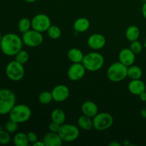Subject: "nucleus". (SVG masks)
<instances>
[{
    "mask_svg": "<svg viewBox=\"0 0 146 146\" xmlns=\"http://www.w3.org/2000/svg\"><path fill=\"white\" fill-rule=\"evenodd\" d=\"M22 38L14 33H8L2 36L0 48L3 54L8 56H14L23 47Z\"/></svg>",
    "mask_w": 146,
    "mask_h": 146,
    "instance_id": "obj_1",
    "label": "nucleus"
},
{
    "mask_svg": "<svg viewBox=\"0 0 146 146\" xmlns=\"http://www.w3.org/2000/svg\"><path fill=\"white\" fill-rule=\"evenodd\" d=\"M17 97L11 90L0 88V115L9 113L13 107L16 105Z\"/></svg>",
    "mask_w": 146,
    "mask_h": 146,
    "instance_id": "obj_2",
    "label": "nucleus"
},
{
    "mask_svg": "<svg viewBox=\"0 0 146 146\" xmlns=\"http://www.w3.org/2000/svg\"><path fill=\"white\" fill-rule=\"evenodd\" d=\"M104 56L97 51H92L86 54L82 61L86 69L91 72H95L101 69L104 66Z\"/></svg>",
    "mask_w": 146,
    "mask_h": 146,
    "instance_id": "obj_3",
    "label": "nucleus"
},
{
    "mask_svg": "<svg viewBox=\"0 0 146 146\" xmlns=\"http://www.w3.org/2000/svg\"><path fill=\"white\" fill-rule=\"evenodd\" d=\"M107 77L112 82H120L128 77V66L121 62H115L107 70Z\"/></svg>",
    "mask_w": 146,
    "mask_h": 146,
    "instance_id": "obj_4",
    "label": "nucleus"
},
{
    "mask_svg": "<svg viewBox=\"0 0 146 146\" xmlns=\"http://www.w3.org/2000/svg\"><path fill=\"white\" fill-rule=\"evenodd\" d=\"M31 116V108L25 104H16L9 113V119L19 124L28 121Z\"/></svg>",
    "mask_w": 146,
    "mask_h": 146,
    "instance_id": "obj_5",
    "label": "nucleus"
},
{
    "mask_svg": "<svg viewBox=\"0 0 146 146\" xmlns=\"http://www.w3.org/2000/svg\"><path fill=\"white\" fill-rule=\"evenodd\" d=\"M94 128L98 131H104L109 129L113 124V118L106 112L98 113L93 118Z\"/></svg>",
    "mask_w": 146,
    "mask_h": 146,
    "instance_id": "obj_6",
    "label": "nucleus"
},
{
    "mask_svg": "<svg viewBox=\"0 0 146 146\" xmlns=\"http://www.w3.org/2000/svg\"><path fill=\"white\" fill-rule=\"evenodd\" d=\"M5 73L9 80L12 81H19L24 78L25 69L23 64L14 60L10 61L7 64L5 68Z\"/></svg>",
    "mask_w": 146,
    "mask_h": 146,
    "instance_id": "obj_7",
    "label": "nucleus"
},
{
    "mask_svg": "<svg viewBox=\"0 0 146 146\" xmlns=\"http://www.w3.org/2000/svg\"><path fill=\"white\" fill-rule=\"evenodd\" d=\"M58 134L64 142H73L79 137V128L71 123H64L60 127Z\"/></svg>",
    "mask_w": 146,
    "mask_h": 146,
    "instance_id": "obj_8",
    "label": "nucleus"
},
{
    "mask_svg": "<svg viewBox=\"0 0 146 146\" xmlns=\"http://www.w3.org/2000/svg\"><path fill=\"white\" fill-rule=\"evenodd\" d=\"M22 41L24 45L29 47H37L44 41L42 33L34 29H30L22 34Z\"/></svg>",
    "mask_w": 146,
    "mask_h": 146,
    "instance_id": "obj_9",
    "label": "nucleus"
},
{
    "mask_svg": "<svg viewBox=\"0 0 146 146\" xmlns=\"http://www.w3.org/2000/svg\"><path fill=\"white\" fill-rule=\"evenodd\" d=\"M51 25V19L45 14H36L31 19V28L39 32L47 31Z\"/></svg>",
    "mask_w": 146,
    "mask_h": 146,
    "instance_id": "obj_10",
    "label": "nucleus"
},
{
    "mask_svg": "<svg viewBox=\"0 0 146 146\" xmlns=\"http://www.w3.org/2000/svg\"><path fill=\"white\" fill-rule=\"evenodd\" d=\"M86 71L82 63H73L68 68L67 76L71 81H77L84 78Z\"/></svg>",
    "mask_w": 146,
    "mask_h": 146,
    "instance_id": "obj_11",
    "label": "nucleus"
},
{
    "mask_svg": "<svg viewBox=\"0 0 146 146\" xmlns=\"http://www.w3.org/2000/svg\"><path fill=\"white\" fill-rule=\"evenodd\" d=\"M53 99L56 102H64L68 99L70 95L69 88L67 86L59 84L54 87L51 91Z\"/></svg>",
    "mask_w": 146,
    "mask_h": 146,
    "instance_id": "obj_12",
    "label": "nucleus"
},
{
    "mask_svg": "<svg viewBox=\"0 0 146 146\" xmlns=\"http://www.w3.org/2000/svg\"><path fill=\"white\" fill-rule=\"evenodd\" d=\"M106 38L101 34H94L88 37L87 44L88 47L94 51H98L105 46Z\"/></svg>",
    "mask_w": 146,
    "mask_h": 146,
    "instance_id": "obj_13",
    "label": "nucleus"
},
{
    "mask_svg": "<svg viewBox=\"0 0 146 146\" xmlns=\"http://www.w3.org/2000/svg\"><path fill=\"white\" fill-rule=\"evenodd\" d=\"M119 61L127 66L133 65L135 61V54L131 51L130 48H123L118 54Z\"/></svg>",
    "mask_w": 146,
    "mask_h": 146,
    "instance_id": "obj_14",
    "label": "nucleus"
},
{
    "mask_svg": "<svg viewBox=\"0 0 146 146\" xmlns=\"http://www.w3.org/2000/svg\"><path fill=\"white\" fill-rule=\"evenodd\" d=\"M146 85L141 79L131 80L128 85V89L131 94L135 96H139L145 91Z\"/></svg>",
    "mask_w": 146,
    "mask_h": 146,
    "instance_id": "obj_15",
    "label": "nucleus"
},
{
    "mask_svg": "<svg viewBox=\"0 0 146 146\" xmlns=\"http://www.w3.org/2000/svg\"><path fill=\"white\" fill-rule=\"evenodd\" d=\"M43 142L45 144V146H60L62 145L63 140L58 133L49 131L44 135Z\"/></svg>",
    "mask_w": 146,
    "mask_h": 146,
    "instance_id": "obj_16",
    "label": "nucleus"
},
{
    "mask_svg": "<svg viewBox=\"0 0 146 146\" xmlns=\"http://www.w3.org/2000/svg\"><path fill=\"white\" fill-rule=\"evenodd\" d=\"M81 111L83 115L93 118L98 113V106L94 101H86L81 106Z\"/></svg>",
    "mask_w": 146,
    "mask_h": 146,
    "instance_id": "obj_17",
    "label": "nucleus"
},
{
    "mask_svg": "<svg viewBox=\"0 0 146 146\" xmlns=\"http://www.w3.org/2000/svg\"><path fill=\"white\" fill-rule=\"evenodd\" d=\"M91 27L90 21L85 17H80L77 19L74 23V29L76 32L84 33L88 31Z\"/></svg>",
    "mask_w": 146,
    "mask_h": 146,
    "instance_id": "obj_18",
    "label": "nucleus"
},
{
    "mask_svg": "<svg viewBox=\"0 0 146 146\" xmlns=\"http://www.w3.org/2000/svg\"><path fill=\"white\" fill-rule=\"evenodd\" d=\"M77 124L78 128L84 131H91L94 128V124H93V118L86 116L85 115H82L77 120Z\"/></svg>",
    "mask_w": 146,
    "mask_h": 146,
    "instance_id": "obj_19",
    "label": "nucleus"
},
{
    "mask_svg": "<svg viewBox=\"0 0 146 146\" xmlns=\"http://www.w3.org/2000/svg\"><path fill=\"white\" fill-rule=\"evenodd\" d=\"M84 53L77 48H72L67 53V57L72 63H82L84 57Z\"/></svg>",
    "mask_w": 146,
    "mask_h": 146,
    "instance_id": "obj_20",
    "label": "nucleus"
},
{
    "mask_svg": "<svg viewBox=\"0 0 146 146\" xmlns=\"http://www.w3.org/2000/svg\"><path fill=\"white\" fill-rule=\"evenodd\" d=\"M140 35H141V31L139 28L135 25H131L128 27L125 32V37L130 42L138 40Z\"/></svg>",
    "mask_w": 146,
    "mask_h": 146,
    "instance_id": "obj_21",
    "label": "nucleus"
},
{
    "mask_svg": "<svg viewBox=\"0 0 146 146\" xmlns=\"http://www.w3.org/2000/svg\"><path fill=\"white\" fill-rule=\"evenodd\" d=\"M51 121L55 122L59 125L65 123L66 121V114L62 109L60 108H55L51 113Z\"/></svg>",
    "mask_w": 146,
    "mask_h": 146,
    "instance_id": "obj_22",
    "label": "nucleus"
},
{
    "mask_svg": "<svg viewBox=\"0 0 146 146\" xmlns=\"http://www.w3.org/2000/svg\"><path fill=\"white\" fill-rule=\"evenodd\" d=\"M13 143L15 146H27L29 143L27 134L23 132H19L13 138Z\"/></svg>",
    "mask_w": 146,
    "mask_h": 146,
    "instance_id": "obj_23",
    "label": "nucleus"
},
{
    "mask_svg": "<svg viewBox=\"0 0 146 146\" xmlns=\"http://www.w3.org/2000/svg\"><path fill=\"white\" fill-rule=\"evenodd\" d=\"M143 76V70L138 66L132 65L128 67V77L131 80L141 79Z\"/></svg>",
    "mask_w": 146,
    "mask_h": 146,
    "instance_id": "obj_24",
    "label": "nucleus"
},
{
    "mask_svg": "<svg viewBox=\"0 0 146 146\" xmlns=\"http://www.w3.org/2000/svg\"><path fill=\"white\" fill-rule=\"evenodd\" d=\"M31 28V20L27 17L21 18L18 23V29L20 33L24 34Z\"/></svg>",
    "mask_w": 146,
    "mask_h": 146,
    "instance_id": "obj_25",
    "label": "nucleus"
},
{
    "mask_svg": "<svg viewBox=\"0 0 146 146\" xmlns=\"http://www.w3.org/2000/svg\"><path fill=\"white\" fill-rule=\"evenodd\" d=\"M61 29L58 26L51 25L47 30V34L51 39H58L61 37Z\"/></svg>",
    "mask_w": 146,
    "mask_h": 146,
    "instance_id": "obj_26",
    "label": "nucleus"
},
{
    "mask_svg": "<svg viewBox=\"0 0 146 146\" xmlns=\"http://www.w3.org/2000/svg\"><path fill=\"white\" fill-rule=\"evenodd\" d=\"M53 96L51 92L48 91H44L40 93L38 95V101L41 104H48L53 101Z\"/></svg>",
    "mask_w": 146,
    "mask_h": 146,
    "instance_id": "obj_27",
    "label": "nucleus"
},
{
    "mask_svg": "<svg viewBox=\"0 0 146 146\" xmlns=\"http://www.w3.org/2000/svg\"><path fill=\"white\" fill-rule=\"evenodd\" d=\"M14 56H15V61L23 64V65L26 64L29 59V54L28 51L23 49L20 50Z\"/></svg>",
    "mask_w": 146,
    "mask_h": 146,
    "instance_id": "obj_28",
    "label": "nucleus"
},
{
    "mask_svg": "<svg viewBox=\"0 0 146 146\" xmlns=\"http://www.w3.org/2000/svg\"><path fill=\"white\" fill-rule=\"evenodd\" d=\"M18 125L19 123H17V122L9 119V121H7V122H6L4 129H5L7 132L9 133L10 134L14 133L17 132V131L18 130Z\"/></svg>",
    "mask_w": 146,
    "mask_h": 146,
    "instance_id": "obj_29",
    "label": "nucleus"
},
{
    "mask_svg": "<svg viewBox=\"0 0 146 146\" xmlns=\"http://www.w3.org/2000/svg\"><path fill=\"white\" fill-rule=\"evenodd\" d=\"M11 142V135L9 132L5 129L0 128V144L1 145H7Z\"/></svg>",
    "mask_w": 146,
    "mask_h": 146,
    "instance_id": "obj_30",
    "label": "nucleus"
},
{
    "mask_svg": "<svg viewBox=\"0 0 146 146\" xmlns=\"http://www.w3.org/2000/svg\"><path fill=\"white\" fill-rule=\"evenodd\" d=\"M143 48V45L138 40L131 41V44H130V48L135 55L140 54L142 51Z\"/></svg>",
    "mask_w": 146,
    "mask_h": 146,
    "instance_id": "obj_31",
    "label": "nucleus"
},
{
    "mask_svg": "<svg viewBox=\"0 0 146 146\" xmlns=\"http://www.w3.org/2000/svg\"><path fill=\"white\" fill-rule=\"evenodd\" d=\"M61 125H59V124L56 123L51 121V123L48 125V129H49V131H51V132L58 133Z\"/></svg>",
    "mask_w": 146,
    "mask_h": 146,
    "instance_id": "obj_32",
    "label": "nucleus"
},
{
    "mask_svg": "<svg viewBox=\"0 0 146 146\" xmlns=\"http://www.w3.org/2000/svg\"><path fill=\"white\" fill-rule=\"evenodd\" d=\"M27 134V137H28L29 142L31 143H34L36 141H38V137H37V135L33 131H30Z\"/></svg>",
    "mask_w": 146,
    "mask_h": 146,
    "instance_id": "obj_33",
    "label": "nucleus"
},
{
    "mask_svg": "<svg viewBox=\"0 0 146 146\" xmlns=\"http://www.w3.org/2000/svg\"><path fill=\"white\" fill-rule=\"evenodd\" d=\"M138 96H139L140 99H141L143 102H146V91L141 93Z\"/></svg>",
    "mask_w": 146,
    "mask_h": 146,
    "instance_id": "obj_34",
    "label": "nucleus"
},
{
    "mask_svg": "<svg viewBox=\"0 0 146 146\" xmlns=\"http://www.w3.org/2000/svg\"><path fill=\"white\" fill-rule=\"evenodd\" d=\"M142 14H143V16L144 18L146 19V2H145L143 4Z\"/></svg>",
    "mask_w": 146,
    "mask_h": 146,
    "instance_id": "obj_35",
    "label": "nucleus"
},
{
    "mask_svg": "<svg viewBox=\"0 0 146 146\" xmlns=\"http://www.w3.org/2000/svg\"><path fill=\"white\" fill-rule=\"evenodd\" d=\"M33 145L34 146H45V144L42 141H36L35 143H33Z\"/></svg>",
    "mask_w": 146,
    "mask_h": 146,
    "instance_id": "obj_36",
    "label": "nucleus"
},
{
    "mask_svg": "<svg viewBox=\"0 0 146 146\" xmlns=\"http://www.w3.org/2000/svg\"><path fill=\"white\" fill-rule=\"evenodd\" d=\"M109 146H121V144L119 143L118 142H116V141H113V142H111L109 144H108Z\"/></svg>",
    "mask_w": 146,
    "mask_h": 146,
    "instance_id": "obj_37",
    "label": "nucleus"
},
{
    "mask_svg": "<svg viewBox=\"0 0 146 146\" xmlns=\"http://www.w3.org/2000/svg\"><path fill=\"white\" fill-rule=\"evenodd\" d=\"M141 115H142V117H143L144 118H146V107H145V108H143L141 110Z\"/></svg>",
    "mask_w": 146,
    "mask_h": 146,
    "instance_id": "obj_38",
    "label": "nucleus"
},
{
    "mask_svg": "<svg viewBox=\"0 0 146 146\" xmlns=\"http://www.w3.org/2000/svg\"><path fill=\"white\" fill-rule=\"evenodd\" d=\"M123 145L126 146V145H130L131 144H130V142L128 141H124V143H123Z\"/></svg>",
    "mask_w": 146,
    "mask_h": 146,
    "instance_id": "obj_39",
    "label": "nucleus"
},
{
    "mask_svg": "<svg viewBox=\"0 0 146 146\" xmlns=\"http://www.w3.org/2000/svg\"><path fill=\"white\" fill-rule=\"evenodd\" d=\"M24 1H27V2H28V3H34V2H35L36 0H24Z\"/></svg>",
    "mask_w": 146,
    "mask_h": 146,
    "instance_id": "obj_40",
    "label": "nucleus"
},
{
    "mask_svg": "<svg viewBox=\"0 0 146 146\" xmlns=\"http://www.w3.org/2000/svg\"><path fill=\"white\" fill-rule=\"evenodd\" d=\"M143 47H145V48H146V38H145V41H144V42H143Z\"/></svg>",
    "mask_w": 146,
    "mask_h": 146,
    "instance_id": "obj_41",
    "label": "nucleus"
},
{
    "mask_svg": "<svg viewBox=\"0 0 146 146\" xmlns=\"http://www.w3.org/2000/svg\"><path fill=\"white\" fill-rule=\"evenodd\" d=\"M1 38H2V36H1V33H0V42H1Z\"/></svg>",
    "mask_w": 146,
    "mask_h": 146,
    "instance_id": "obj_42",
    "label": "nucleus"
},
{
    "mask_svg": "<svg viewBox=\"0 0 146 146\" xmlns=\"http://www.w3.org/2000/svg\"><path fill=\"white\" fill-rule=\"evenodd\" d=\"M145 91H146V86H145Z\"/></svg>",
    "mask_w": 146,
    "mask_h": 146,
    "instance_id": "obj_43",
    "label": "nucleus"
}]
</instances>
